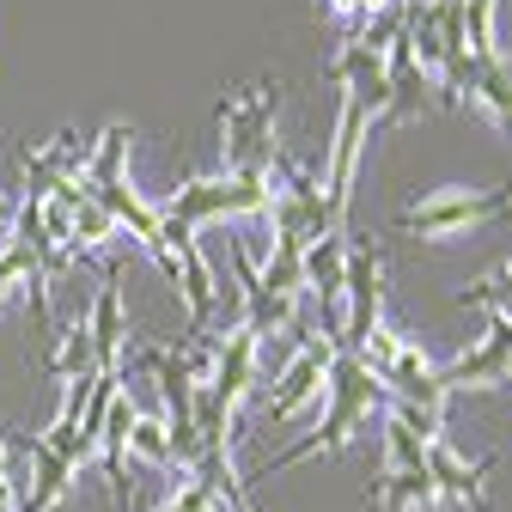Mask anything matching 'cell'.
<instances>
[{
	"mask_svg": "<svg viewBox=\"0 0 512 512\" xmlns=\"http://www.w3.org/2000/svg\"><path fill=\"white\" fill-rule=\"evenodd\" d=\"M324 397H330V409H324V421H317L305 439H293L287 452H275V458H263V470L256 476H281V470H293V464H311V458H330V452H342V445L360 433V421L384 403V384H378V372L360 360V354H330V372H324Z\"/></svg>",
	"mask_w": 512,
	"mask_h": 512,
	"instance_id": "obj_1",
	"label": "cell"
},
{
	"mask_svg": "<svg viewBox=\"0 0 512 512\" xmlns=\"http://www.w3.org/2000/svg\"><path fill=\"white\" fill-rule=\"evenodd\" d=\"M275 110H281V86L275 80L220 98V159H226V177L269 183V165L281 153L275 147Z\"/></svg>",
	"mask_w": 512,
	"mask_h": 512,
	"instance_id": "obj_2",
	"label": "cell"
},
{
	"mask_svg": "<svg viewBox=\"0 0 512 512\" xmlns=\"http://www.w3.org/2000/svg\"><path fill=\"white\" fill-rule=\"evenodd\" d=\"M506 214H512V183H500V189H433V196L409 202L384 232L391 238H452V232H470V226H488Z\"/></svg>",
	"mask_w": 512,
	"mask_h": 512,
	"instance_id": "obj_3",
	"label": "cell"
},
{
	"mask_svg": "<svg viewBox=\"0 0 512 512\" xmlns=\"http://www.w3.org/2000/svg\"><path fill=\"white\" fill-rule=\"evenodd\" d=\"M177 226H208V220H232V214H269V183H244V177H189L171 189V202L159 208Z\"/></svg>",
	"mask_w": 512,
	"mask_h": 512,
	"instance_id": "obj_4",
	"label": "cell"
},
{
	"mask_svg": "<svg viewBox=\"0 0 512 512\" xmlns=\"http://www.w3.org/2000/svg\"><path fill=\"white\" fill-rule=\"evenodd\" d=\"M378 299H384V250L366 232H348V275H342V354H354L372 324H378Z\"/></svg>",
	"mask_w": 512,
	"mask_h": 512,
	"instance_id": "obj_5",
	"label": "cell"
},
{
	"mask_svg": "<svg viewBox=\"0 0 512 512\" xmlns=\"http://www.w3.org/2000/svg\"><path fill=\"white\" fill-rule=\"evenodd\" d=\"M330 342L324 336H305L299 342V354L281 366V378H275V391L263 397V403H256V415H263V427H281L287 415H299L317 391H324V372H330Z\"/></svg>",
	"mask_w": 512,
	"mask_h": 512,
	"instance_id": "obj_6",
	"label": "cell"
},
{
	"mask_svg": "<svg viewBox=\"0 0 512 512\" xmlns=\"http://www.w3.org/2000/svg\"><path fill=\"white\" fill-rule=\"evenodd\" d=\"M452 391H500L512 384V317H488L476 348H464L452 366H439Z\"/></svg>",
	"mask_w": 512,
	"mask_h": 512,
	"instance_id": "obj_7",
	"label": "cell"
},
{
	"mask_svg": "<svg viewBox=\"0 0 512 512\" xmlns=\"http://www.w3.org/2000/svg\"><path fill=\"white\" fill-rule=\"evenodd\" d=\"M378 384H384V403H409V409H433V415H445V397H452L445 372L421 354L415 336H403V354L378 372Z\"/></svg>",
	"mask_w": 512,
	"mask_h": 512,
	"instance_id": "obj_8",
	"label": "cell"
},
{
	"mask_svg": "<svg viewBox=\"0 0 512 512\" xmlns=\"http://www.w3.org/2000/svg\"><path fill=\"white\" fill-rule=\"evenodd\" d=\"M384 80H391V104H384V122H391V128H409L415 116H427V104L439 92V80L415 61V49L403 37L384 49Z\"/></svg>",
	"mask_w": 512,
	"mask_h": 512,
	"instance_id": "obj_9",
	"label": "cell"
},
{
	"mask_svg": "<svg viewBox=\"0 0 512 512\" xmlns=\"http://www.w3.org/2000/svg\"><path fill=\"white\" fill-rule=\"evenodd\" d=\"M427 476H433V488H439V500H458V506H470V512H494L488 506V476H494V458H458L452 445H433L427 452Z\"/></svg>",
	"mask_w": 512,
	"mask_h": 512,
	"instance_id": "obj_10",
	"label": "cell"
},
{
	"mask_svg": "<svg viewBox=\"0 0 512 512\" xmlns=\"http://www.w3.org/2000/svg\"><path fill=\"white\" fill-rule=\"evenodd\" d=\"M372 110L342 98V122H336V147H330V183H324V196L348 214V196H354V171H360V153H366V135H372Z\"/></svg>",
	"mask_w": 512,
	"mask_h": 512,
	"instance_id": "obj_11",
	"label": "cell"
},
{
	"mask_svg": "<svg viewBox=\"0 0 512 512\" xmlns=\"http://www.w3.org/2000/svg\"><path fill=\"white\" fill-rule=\"evenodd\" d=\"M86 330H92V354H98V372H122V354H128V311H122V281L116 269H104L98 281V299H92V317H86Z\"/></svg>",
	"mask_w": 512,
	"mask_h": 512,
	"instance_id": "obj_12",
	"label": "cell"
},
{
	"mask_svg": "<svg viewBox=\"0 0 512 512\" xmlns=\"http://www.w3.org/2000/svg\"><path fill=\"white\" fill-rule=\"evenodd\" d=\"M330 80L342 86V98L366 104L372 116H384V104H391V80H384V55L360 49V43H342L330 55Z\"/></svg>",
	"mask_w": 512,
	"mask_h": 512,
	"instance_id": "obj_13",
	"label": "cell"
},
{
	"mask_svg": "<svg viewBox=\"0 0 512 512\" xmlns=\"http://www.w3.org/2000/svg\"><path fill=\"white\" fill-rule=\"evenodd\" d=\"M25 458H31V494H19V512H49L61 494L74 488V464L68 458H55L43 439H25Z\"/></svg>",
	"mask_w": 512,
	"mask_h": 512,
	"instance_id": "obj_14",
	"label": "cell"
},
{
	"mask_svg": "<svg viewBox=\"0 0 512 512\" xmlns=\"http://www.w3.org/2000/svg\"><path fill=\"white\" fill-rule=\"evenodd\" d=\"M86 196H92V202H98V208L116 220V232H128V238H135L141 250L159 238V208H153V202H141L128 183H104V189H86Z\"/></svg>",
	"mask_w": 512,
	"mask_h": 512,
	"instance_id": "obj_15",
	"label": "cell"
},
{
	"mask_svg": "<svg viewBox=\"0 0 512 512\" xmlns=\"http://www.w3.org/2000/svg\"><path fill=\"white\" fill-rule=\"evenodd\" d=\"M366 500L378 512H439V488L427 470H384Z\"/></svg>",
	"mask_w": 512,
	"mask_h": 512,
	"instance_id": "obj_16",
	"label": "cell"
},
{
	"mask_svg": "<svg viewBox=\"0 0 512 512\" xmlns=\"http://www.w3.org/2000/svg\"><path fill=\"white\" fill-rule=\"evenodd\" d=\"M470 98L488 104V116L512 135V61L494 49V55H476V68H470Z\"/></svg>",
	"mask_w": 512,
	"mask_h": 512,
	"instance_id": "obj_17",
	"label": "cell"
},
{
	"mask_svg": "<svg viewBox=\"0 0 512 512\" xmlns=\"http://www.w3.org/2000/svg\"><path fill=\"white\" fill-rule=\"evenodd\" d=\"M256 287H263V293H275V299H299V293H305V244H293V238H275L269 263L256 269Z\"/></svg>",
	"mask_w": 512,
	"mask_h": 512,
	"instance_id": "obj_18",
	"label": "cell"
},
{
	"mask_svg": "<svg viewBox=\"0 0 512 512\" xmlns=\"http://www.w3.org/2000/svg\"><path fill=\"white\" fill-rule=\"evenodd\" d=\"M43 372H49V378H61V384H74V378H92V372H98V354H92V330H86V324H68V330H61V342H55V354L43 360Z\"/></svg>",
	"mask_w": 512,
	"mask_h": 512,
	"instance_id": "obj_19",
	"label": "cell"
},
{
	"mask_svg": "<svg viewBox=\"0 0 512 512\" xmlns=\"http://www.w3.org/2000/svg\"><path fill=\"white\" fill-rule=\"evenodd\" d=\"M128 141H135V128L128 122H110L104 135L92 141V159H86V189H104V183H122V159H128Z\"/></svg>",
	"mask_w": 512,
	"mask_h": 512,
	"instance_id": "obj_20",
	"label": "cell"
},
{
	"mask_svg": "<svg viewBox=\"0 0 512 512\" xmlns=\"http://www.w3.org/2000/svg\"><path fill=\"white\" fill-rule=\"evenodd\" d=\"M458 305H476V311H488V317H512V263H506L500 275H488V281L464 287V293H458Z\"/></svg>",
	"mask_w": 512,
	"mask_h": 512,
	"instance_id": "obj_21",
	"label": "cell"
},
{
	"mask_svg": "<svg viewBox=\"0 0 512 512\" xmlns=\"http://www.w3.org/2000/svg\"><path fill=\"white\" fill-rule=\"evenodd\" d=\"M128 452L147 458V464H159V470H171V433H165V421L135 415V427H128Z\"/></svg>",
	"mask_w": 512,
	"mask_h": 512,
	"instance_id": "obj_22",
	"label": "cell"
},
{
	"mask_svg": "<svg viewBox=\"0 0 512 512\" xmlns=\"http://www.w3.org/2000/svg\"><path fill=\"white\" fill-rule=\"evenodd\" d=\"M427 452H433V445H421L409 427H384V458H391V470H427Z\"/></svg>",
	"mask_w": 512,
	"mask_h": 512,
	"instance_id": "obj_23",
	"label": "cell"
},
{
	"mask_svg": "<svg viewBox=\"0 0 512 512\" xmlns=\"http://www.w3.org/2000/svg\"><path fill=\"white\" fill-rule=\"evenodd\" d=\"M391 421H397V427H409L421 445H439V439H445V415H433V409H409V403H391Z\"/></svg>",
	"mask_w": 512,
	"mask_h": 512,
	"instance_id": "obj_24",
	"label": "cell"
},
{
	"mask_svg": "<svg viewBox=\"0 0 512 512\" xmlns=\"http://www.w3.org/2000/svg\"><path fill=\"white\" fill-rule=\"evenodd\" d=\"M0 482H13V476H7V433H0Z\"/></svg>",
	"mask_w": 512,
	"mask_h": 512,
	"instance_id": "obj_25",
	"label": "cell"
},
{
	"mask_svg": "<svg viewBox=\"0 0 512 512\" xmlns=\"http://www.w3.org/2000/svg\"><path fill=\"white\" fill-rule=\"evenodd\" d=\"M0 220H7V196H0Z\"/></svg>",
	"mask_w": 512,
	"mask_h": 512,
	"instance_id": "obj_26",
	"label": "cell"
},
{
	"mask_svg": "<svg viewBox=\"0 0 512 512\" xmlns=\"http://www.w3.org/2000/svg\"><path fill=\"white\" fill-rule=\"evenodd\" d=\"M506 220H512V214H506Z\"/></svg>",
	"mask_w": 512,
	"mask_h": 512,
	"instance_id": "obj_27",
	"label": "cell"
}]
</instances>
